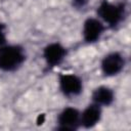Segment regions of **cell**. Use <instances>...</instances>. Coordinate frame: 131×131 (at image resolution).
I'll use <instances>...</instances> for the list:
<instances>
[{"label": "cell", "instance_id": "obj_5", "mask_svg": "<svg viewBox=\"0 0 131 131\" xmlns=\"http://www.w3.org/2000/svg\"><path fill=\"white\" fill-rule=\"evenodd\" d=\"M124 64L125 61L122 54L119 52H112L103 57L101 61V70L105 76H115L123 70Z\"/></svg>", "mask_w": 131, "mask_h": 131}, {"label": "cell", "instance_id": "obj_2", "mask_svg": "<svg viewBox=\"0 0 131 131\" xmlns=\"http://www.w3.org/2000/svg\"><path fill=\"white\" fill-rule=\"evenodd\" d=\"M97 14L110 26H117L124 16V5L114 4L103 0L97 8Z\"/></svg>", "mask_w": 131, "mask_h": 131}, {"label": "cell", "instance_id": "obj_8", "mask_svg": "<svg viewBox=\"0 0 131 131\" xmlns=\"http://www.w3.org/2000/svg\"><path fill=\"white\" fill-rule=\"evenodd\" d=\"M101 118V108L100 105L96 103H91L88 105L82 114H80V125L85 128L94 127Z\"/></svg>", "mask_w": 131, "mask_h": 131}, {"label": "cell", "instance_id": "obj_9", "mask_svg": "<svg viewBox=\"0 0 131 131\" xmlns=\"http://www.w3.org/2000/svg\"><path fill=\"white\" fill-rule=\"evenodd\" d=\"M114 92L106 86H100L94 89L92 93V100L98 105H110L114 101Z\"/></svg>", "mask_w": 131, "mask_h": 131}, {"label": "cell", "instance_id": "obj_10", "mask_svg": "<svg viewBox=\"0 0 131 131\" xmlns=\"http://www.w3.org/2000/svg\"><path fill=\"white\" fill-rule=\"evenodd\" d=\"M4 25L0 23V46L5 44L6 41V37H5V33H4Z\"/></svg>", "mask_w": 131, "mask_h": 131}, {"label": "cell", "instance_id": "obj_6", "mask_svg": "<svg viewBox=\"0 0 131 131\" xmlns=\"http://www.w3.org/2000/svg\"><path fill=\"white\" fill-rule=\"evenodd\" d=\"M104 31V27L99 19L88 18L85 20L83 26V37L88 43L96 42Z\"/></svg>", "mask_w": 131, "mask_h": 131}, {"label": "cell", "instance_id": "obj_3", "mask_svg": "<svg viewBox=\"0 0 131 131\" xmlns=\"http://www.w3.org/2000/svg\"><path fill=\"white\" fill-rule=\"evenodd\" d=\"M57 122H58L57 129L59 130H66V131L76 130L80 126V113L77 108L67 107L59 114Z\"/></svg>", "mask_w": 131, "mask_h": 131}, {"label": "cell", "instance_id": "obj_7", "mask_svg": "<svg viewBox=\"0 0 131 131\" xmlns=\"http://www.w3.org/2000/svg\"><path fill=\"white\" fill-rule=\"evenodd\" d=\"M67 54L66 48L59 43H51L47 45L43 50V56L50 67H55L59 64Z\"/></svg>", "mask_w": 131, "mask_h": 131}, {"label": "cell", "instance_id": "obj_4", "mask_svg": "<svg viewBox=\"0 0 131 131\" xmlns=\"http://www.w3.org/2000/svg\"><path fill=\"white\" fill-rule=\"evenodd\" d=\"M59 88L67 96H75L81 93L83 85L81 79L72 74L59 75Z\"/></svg>", "mask_w": 131, "mask_h": 131}, {"label": "cell", "instance_id": "obj_1", "mask_svg": "<svg viewBox=\"0 0 131 131\" xmlns=\"http://www.w3.org/2000/svg\"><path fill=\"white\" fill-rule=\"evenodd\" d=\"M26 54L24 48L18 45L0 46V70L12 72L17 70L25 61Z\"/></svg>", "mask_w": 131, "mask_h": 131}]
</instances>
